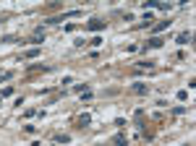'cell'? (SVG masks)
Returning <instances> with one entry per match:
<instances>
[{
  "label": "cell",
  "mask_w": 196,
  "mask_h": 146,
  "mask_svg": "<svg viewBox=\"0 0 196 146\" xmlns=\"http://www.w3.org/2000/svg\"><path fill=\"white\" fill-rule=\"evenodd\" d=\"M168 26H170V21H162V24H157V26H154V32H165Z\"/></svg>",
  "instance_id": "8992f818"
},
{
  "label": "cell",
  "mask_w": 196,
  "mask_h": 146,
  "mask_svg": "<svg viewBox=\"0 0 196 146\" xmlns=\"http://www.w3.org/2000/svg\"><path fill=\"white\" fill-rule=\"evenodd\" d=\"M55 141H58V144H68V141H71V136H58Z\"/></svg>",
  "instance_id": "ba28073f"
},
{
  "label": "cell",
  "mask_w": 196,
  "mask_h": 146,
  "mask_svg": "<svg viewBox=\"0 0 196 146\" xmlns=\"http://www.w3.org/2000/svg\"><path fill=\"white\" fill-rule=\"evenodd\" d=\"M113 144H115V146H126V144H128V138L123 136V133H118V136L113 138Z\"/></svg>",
  "instance_id": "7a4b0ae2"
},
{
  "label": "cell",
  "mask_w": 196,
  "mask_h": 146,
  "mask_svg": "<svg viewBox=\"0 0 196 146\" xmlns=\"http://www.w3.org/2000/svg\"><path fill=\"white\" fill-rule=\"evenodd\" d=\"M78 123H81V125H86V123H92V118H89V115H81V118H78Z\"/></svg>",
  "instance_id": "9c48e42d"
},
{
  "label": "cell",
  "mask_w": 196,
  "mask_h": 146,
  "mask_svg": "<svg viewBox=\"0 0 196 146\" xmlns=\"http://www.w3.org/2000/svg\"><path fill=\"white\" fill-rule=\"evenodd\" d=\"M149 47H162V39H159V36H152V39H149Z\"/></svg>",
  "instance_id": "277c9868"
},
{
  "label": "cell",
  "mask_w": 196,
  "mask_h": 146,
  "mask_svg": "<svg viewBox=\"0 0 196 146\" xmlns=\"http://www.w3.org/2000/svg\"><path fill=\"white\" fill-rule=\"evenodd\" d=\"M139 68H154V63H149V60H144V63H136Z\"/></svg>",
  "instance_id": "52a82bcc"
},
{
  "label": "cell",
  "mask_w": 196,
  "mask_h": 146,
  "mask_svg": "<svg viewBox=\"0 0 196 146\" xmlns=\"http://www.w3.org/2000/svg\"><path fill=\"white\" fill-rule=\"evenodd\" d=\"M188 42H191V32H186V34L178 36V45H188Z\"/></svg>",
  "instance_id": "3957f363"
},
{
  "label": "cell",
  "mask_w": 196,
  "mask_h": 146,
  "mask_svg": "<svg viewBox=\"0 0 196 146\" xmlns=\"http://www.w3.org/2000/svg\"><path fill=\"white\" fill-rule=\"evenodd\" d=\"M89 29H92V32H99V29H105V21H99V18H92V21H89Z\"/></svg>",
  "instance_id": "6da1fadb"
},
{
  "label": "cell",
  "mask_w": 196,
  "mask_h": 146,
  "mask_svg": "<svg viewBox=\"0 0 196 146\" xmlns=\"http://www.w3.org/2000/svg\"><path fill=\"white\" fill-rule=\"evenodd\" d=\"M133 91L136 94H147V86H144V84H133Z\"/></svg>",
  "instance_id": "5b68a950"
}]
</instances>
